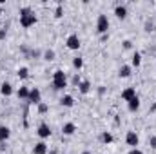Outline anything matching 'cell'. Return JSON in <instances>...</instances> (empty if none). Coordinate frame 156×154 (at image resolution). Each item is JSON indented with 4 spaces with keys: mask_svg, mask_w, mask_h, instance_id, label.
<instances>
[{
    "mask_svg": "<svg viewBox=\"0 0 156 154\" xmlns=\"http://www.w3.org/2000/svg\"><path fill=\"white\" fill-rule=\"evenodd\" d=\"M138 94H136V89L134 87H125L123 91H122V100L123 102H131L133 98H136Z\"/></svg>",
    "mask_w": 156,
    "mask_h": 154,
    "instance_id": "cell-8",
    "label": "cell"
},
{
    "mask_svg": "<svg viewBox=\"0 0 156 154\" xmlns=\"http://www.w3.org/2000/svg\"><path fill=\"white\" fill-rule=\"evenodd\" d=\"M5 37H7V31L5 29H0V40H4Z\"/></svg>",
    "mask_w": 156,
    "mask_h": 154,
    "instance_id": "cell-31",
    "label": "cell"
},
{
    "mask_svg": "<svg viewBox=\"0 0 156 154\" xmlns=\"http://www.w3.org/2000/svg\"><path fill=\"white\" fill-rule=\"evenodd\" d=\"M60 105H62V107H67V109H71V107L75 105V98H73L71 94H64V96L60 98Z\"/></svg>",
    "mask_w": 156,
    "mask_h": 154,
    "instance_id": "cell-12",
    "label": "cell"
},
{
    "mask_svg": "<svg viewBox=\"0 0 156 154\" xmlns=\"http://www.w3.org/2000/svg\"><path fill=\"white\" fill-rule=\"evenodd\" d=\"M62 16H64V7H62V4H58L55 9V18H62Z\"/></svg>",
    "mask_w": 156,
    "mask_h": 154,
    "instance_id": "cell-24",
    "label": "cell"
},
{
    "mask_svg": "<svg viewBox=\"0 0 156 154\" xmlns=\"http://www.w3.org/2000/svg\"><path fill=\"white\" fill-rule=\"evenodd\" d=\"M27 102H29L31 105H40V103H42V91H40L38 87H33V89L29 91Z\"/></svg>",
    "mask_w": 156,
    "mask_h": 154,
    "instance_id": "cell-5",
    "label": "cell"
},
{
    "mask_svg": "<svg viewBox=\"0 0 156 154\" xmlns=\"http://www.w3.org/2000/svg\"><path fill=\"white\" fill-rule=\"evenodd\" d=\"M127 109H129V113H136V111L140 109V98L136 96V98H133L131 102H127Z\"/></svg>",
    "mask_w": 156,
    "mask_h": 154,
    "instance_id": "cell-17",
    "label": "cell"
},
{
    "mask_svg": "<svg viewBox=\"0 0 156 154\" xmlns=\"http://www.w3.org/2000/svg\"><path fill=\"white\" fill-rule=\"evenodd\" d=\"M78 91H80L82 94H89V93H91V82H89V80H82L80 85H78Z\"/></svg>",
    "mask_w": 156,
    "mask_h": 154,
    "instance_id": "cell-15",
    "label": "cell"
},
{
    "mask_svg": "<svg viewBox=\"0 0 156 154\" xmlns=\"http://www.w3.org/2000/svg\"><path fill=\"white\" fill-rule=\"evenodd\" d=\"M11 136V129L7 125H0V143H5Z\"/></svg>",
    "mask_w": 156,
    "mask_h": 154,
    "instance_id": "cell-13",
    "label": "cell"
},
{
    "mask_svg": "<svg viewBox=\"0 0 156 154\" xmlns=\"http://www.w3.org/2000/svg\"><path fill=\"white\" fill-rule=\"evenodd\" d=\"M82 154H93V152H89V151H83V152H82Z\"/></svg>",
    "mask_w": 156,
    "mask_h": 154,
    "instance_id": "cell-32",
    "label": "cell"
},
{
    "mask_svg": "<svg viewBox=\"0 0 156 154\" xmlns=\"http://www.w3.org/2000/svg\"><path fill=\"white\" fill-rule=\"evenodd\" d=\"M149 145H151L153 151H156V136H151V138H149Z\"/></svg>",
    "mask_w": 156,
    "mask_h": 154,
    "instance_id": "cell-26",
    "label": "cell"
},
{
    "mask_svg": "<svg viewBox=\"0 0 156 154\" xmlns=\"http://www.w3.org/2000/svg\"><path fill=\"white\" fill-rule=\"evenodd\" d=\"M131 73H133V67H131V65H122V67L118 69V76L120 78H129Z\"/></svg>",
    "mask_w": 156,
    "mask_h": 154,
    "instance_id": "cell-18",
    "label": "cell"
},
{
    "mask_svg": "<svg viewBox=\"0 0 156 154\" xmlns=\"http://www.w3.org/2000/svg\"><path fill=\"white\" fill-rule=\"evenodd\" d=\"M37 24V15L31 7H20V26L24 29H29Z\"/></svg>",
    "mask_w": 156,
    "mask_h": 154,
    "instance_id": "cell-1",
    "label": "cell"
},
{
    "mask_svg": "<svg viewBox=\"0 0 156 154\" xmlns=\"http://www.w3.org/2000/svg\"><path fill=\"white\" fill-rule=\"evenodd\" d=\"M115 16H116L118 20H125L127 18V7L122 5V4H118L116 7H115Z\"/></svg>",
    "mask_w": 156,
    "mask_h": 154,
    "instance_id": "cell-11",
    "label": "cell"
},
{
    "mask_svg": "<svg viewBox=\"0 0 156 154\" xmlns=\"http://www.w3.org/2000/svg\"><path fill=\"white\" fill-rule=\"evenodd\" d=\"M66 45H67V49H71V51H78V49H80L82 42H80L76 33H71V35L66 38Z\"/></svg>",
    "mask_w": 156,
    "mask_h": 154,
    "instance_id": "cell-4",
    "label": "cell"
},
{
    "mask_svg": "<svg viewBox=\"0 0 156 154\" xmlns=\"http://www.w3.org/2000/svg\"><path fill=\"white\" fill-rule=\"evenodd\" d=\"M131 47H133V42L131 40H125L123 42V49H131Z\"/></svg>",
    "mask_w": 156,
    "mask_h": 154,
    "instance_id": "cell-30",
    "label": "cell"
},
{
    "mask_svg": "<svg viewBox=\"0 0 156 154\" xmlns=\"http://www.w3.org/2000/svg\"><path fill=\"white\" fill-rule=\"evenodd\" d=\"M37 134H38L40 140H47V138L51 136V127H49V123L42 121L38 125V129H37Z\"/></svg>",
    "mask_w": 156,
    "mask_h": 154,
    "instance_id": "cell-7",
    "label": "cell"
},
{
    "mask_svg": "<svg viewBox=\"0 0 156 154\" xmlns=\"http://www.w3.org/2000/svg\"><path fill=\"white\" fill-rule=\"evenodd\" d=\"M0 94H2V96H5V98H7V96H11V94H13V85H11L9 82H4V83L0 85Z\"/></svg>",
    "mask_w": 156,
    "mask_h": 154,
    "instance_id": "cell-14",
    "label": "cell"
},
{
    "mask_svg": "<svg viewBox=\"0 0 156 154\" xmlns=\"http://www.w3.org/2000/svg\"><path fill=\"white\" fill-rule=\"evenodd\" d=\"M0 16H2V5H0Z\"/></svg>",
    "mask_w": 156,
    "mask_h": 154,
    "instance_id": "cell-33",
    "label": "cell"
},
{
    "mask_svg": "<svg viewBox=\"0 0 156 154\" xmlns=\"http://www.w3.org/2000/svg\"><path fill=\"white\" fill-rule=\"evenodd\" d=\"M73 67L80 71V69L83 67V58H80V56H75V58H73Z\"/></svg>",
    "mask_w": 156,
    "mask_h": 154,
    "instance_id": "cell-23",
    "label": "cell"
},
{
    "mask_svg": "<svg viewBox=\"0 0 156 154\" xmlns=\"http://www.w3.org/2000/svg\"><path fill=\"white\" fill-rule=\"evenodd\" d=\"M75 132H76V123L66 121V123L62 125V134H64V136H73Z\"/></svg>",
    "mask_w": 156,
    "mask_h": 154,
    "instance_id": "cell-9",
    "label": "cell"
},
{
    "mask_svg": "<svg viewBox=\"0 0 156 154\" xmlns=\"http://www.w3.org/2000/svg\"><path fill=\"white\" fill-rule=\"evenodd\" d=\"M153 29H154V26H153V22H145V31H147V33H151Z\"/></svg>",
    "mask_w": 156,
    "mask_h": 154,
    "instance_id": "cell-27",
    "label": "cell"
},
{
    "mask_svg": "<svg viewBox=\"0 0 156 154\" xmlns=\"http://www.w3.org/2000/svg\"><path fill=\"white\" fill-rule=\"evenodd\" d=\"M16 75H18L20 80H27V78H29V69H27V67H20V69L16 71Z\"/></svg>",
    "mask_w": 156,
    "mask_h": 154,
    "instance_id": "cell-22",
    "label": "cell"
},
{
    "mask_svg": "<svg viewBox=\"0 0 156 154\" xmlns=\"http://www.w3.org/2000/svg\"><path fill=\"white\" fill-rule=\"evenodd\" d=\"M100 140L105 143V145H109V143H113L115 142V136L109 132V131H105V132H102V136H100Z\"/></svg>",
    "mask_w": 156,
    "mask_h": 154,
    "instance_id": "cell-20",
    "label": "cell"
},
{
    "mask_svg": "<svg viewBox=\"0 0 156 154\" xmlns=\"http://www.w3.org/2000/svg\"><path fill=\"white\" fill-rule=\"evenodd\" d=\"M42 56H44V60H47V62H53V60H55V56H56V53H55L53 49H45Z\"/></svg>",
    "mask_w": 156,
    "mask_h": 154,
    "instance_id": "cell-21",
    "label": "cell"
},
{
    "mask_svg": "<svg viewBox=\"0 0 156 154\" xmlns=\"http://www.w3.org/2000/svg\"><path fill=\"white\" fill-rule=\"evenodd\" d=\"M29 87H26V85H22V87H18V91H16V96H18V100H27L29 98Z\"/></svg>",
    "mask_w": 156,
    "mask_h": 154,
    "instance_id": "cell-16",
    "label": "cell"
},
{
    "mask_svg": "<svg viewBox=\"0 0 156 154\" xmlns=\"http://www.w3.org/2000/svg\"><path fill=\"white\" fill-rule=\"evenodd\" d=\"M138 143H140L138 134H136L134 131H127V134H125V145H129L131 149H136V147H138Z\"/></svg>",
    "mask_w": 156,
    "mask_h": 154,
    "instance_id": "cell-6",
    "label": "cell"
},
{
    "mask_svg": "<svg viewBox=\"0 0 156 154\" xmlns=\"http://www.w3.org/2000/svg\"><path fill=\"white\" fill-rule=\"evenodd\" d=\"M80 82H82V78L78 76V75H75V76H73V85H76V87H78V85H80Z\"/></svg>",
    "mask_w": 156,
    "mask_h": 154,
    "instance_id": "cell-29",
    "label": "cell"
},
{
    "mask_svg": "<svg viewBox=\"0 0 156 154\" xmlns=\"http://www.w3.org/2000/svg\"><path fill=\"white\" fill-rule=\"evenodd\" d=\"M127 154H144V151L136 147V149H129V152H127Z\"/></svg>",
    "mask_w": 156,
    "mask_h": 154,
    "instance_id": "cell-28",
    "label": "cell"
},
{
    "mask_svg": "<svg viewBox=\"0 0 156 154\" xmlns=\"http://www.w3.org/2000/svg\"><path fill=\"white\" fill-rule=\"evenodd\" d=\"M154 18H156V13H154Z\"/></svg>",
    "mask_w": 156,
    "mask_h": 154,
    "instance_id": "cell-34",
    "label": "cell"
},
{
    "mask_svg": "<svg viewBox=\"0 0 156 154\" xmlns=\"http://www.w3.org/2000/svg\"><path fill=\"white\" fill-rule=\"evenodd\" d=\"M142 65V54L138 51L133 53V58H131V67H140Z\"/></svg>",
    "mask_w": 156,
    "mask_h": 154,
    "instance_id": "cell-19",
    "label": "cell"
},
{
    "mask_svg": "<svg viewBox=\"0 0 156 154\" xmlns=\"http://www.w3.org/2000/svg\"><path fill=\"white\" fill-rule=\"evenodd\" d=\"M37 107H38V113H40V114H45V113L49 111V105H47V103H44V102H42L40 105H37Z\"/></svg>",
    "mask_w": 156,
    "mask_h": 154,
    "instance_id": "cell-25",
    "label": "cell"
},
{
    "mask_svg": "<svg viewBox=\"0 0 156 154\" xmlns=\"http://www.w3.org/2000/svg\"><path fill=\"white\" fill-rule=\"evenodd\" d=\"M109 31V18L107 15H98L96 18V33L98 35H107Z\"/></svg>",
    "mask_w": 156,
    "mask_h": 154,
    "instance_id": "cell-3",
    "label": "cell"
},
{
    "mask_svg": "<svg viewBox=\"0 0 156 154\" xmlns=\"http://www.w3.org/2000/svg\"><path fill=\"white\" fill-rule=\"evenodd\" d=\"M51 87L53 91H64L67 87V76L62 69H56L53 73V82H51Z\"/></svg>",
    "mask_w": 156,
    "mask_h": 154,
    "instance_id": "cell-2",
    "label": "cell"
},
{
    "mask_svg": "<svg viewBox=\"0 0 156 154\" xmlns=\"http://www.w3.org/2000/svg\"><path fill=\"white\" fill-rule=\"evenodd\" d=\"M47 152H49V147H47V143H45L44 140H40L38 143H35L33 154H47Z\"/></svg>",
    "mask_w": 156,
    "mask_h": 154,
    "instance_id": "cell-10",
    "label": "cell"
}]
</instances>
